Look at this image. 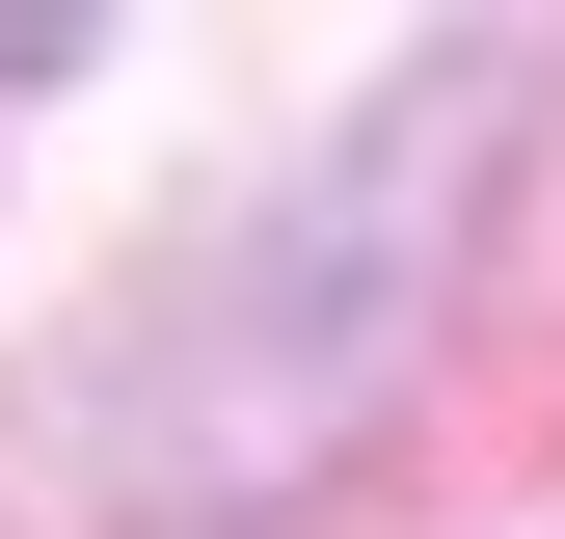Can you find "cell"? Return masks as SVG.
Returning <instances> with one entry per match:
<instances>
[{
	"label": "cell",
	"instance_id": "cell-1",
	"mask_svg": "<svg viewBox=\"0 0 565 539\" xmlns=\"http://www.w3.org/2000/svg\"><path fill=\"white\" fill-rule=\"evenodd\" d=\"M512 82L539 54L512 28H458V54H404L377 108L323 135L269 216L189 270V297H135V351L82 378V458H135L162 512H297L350 432H377V378H404V324H431V270L484 216V162H512Z\"/></svg>",
	"mask_w": 565,
	"mask_h": 539
}]
</instances>
